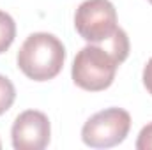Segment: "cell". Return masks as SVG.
Here are the masks:
<instances>
[{
    "mask_svg": "<svg viewBox=\"0 0 152 150\" xmlns=\"http://www.w3.org/2000/svg\"><path fill=\"white\" fill-rule=\"evenodd\" d=\"M66 48L62 41L48 32H36L25 39L18 51V67L34 81H46L64 67Z\"/></svg>",
    "mask_w": 152,
    "mask_h": 150,
    "instance_id": "1",
    "label": "cell"
},
{
    "mask_svg": "<svg viewBox=\"0 0 152 150\" xmlns=\"http://www.w3.org/2000/svg\"><path fill=\"white\" fill-rule=\"evenodd\" d=\"M120 64L122 60L110 50L106 42L104 46L90 42L78 51L73 62V81L80 88L88 92L104 90L113 83L117 67Z\"/></svg>",
    "mask_w": 152,
    "mask_h": 150,
    "instance_id": "2",
    "label": "cell"
},
{
    "mask_svg": "<svg viewBox=\"0 0 152 150\" xmlns=\"http://www.w3.org/2000/svg\"><path fill=\"white\" fill-rule=\"evenodd\" d=\"M131 129V117L122 108H108L92 115L83 129L81 140L92 149H110L122 143Z\"/></svg>",
    "mask_w": 152,
    "mask_h": 150,
    "instance_id": "3",
    "label": "cell"
},
{
    "mask_svg": "<svg viewBox=\"0 0 152 150\" xmlns=\"http://www.w3.org/2000/svg\"><path fill=\"white\" fill-rule=\"evenodd\" d=\"M76 32L92 44L104 42L118 30L117 11L110 0H85L75 14Z\"/></svg>",
    "mask_w": 152,
    "mask_h": 150,
    "instance_id": "4",
    "label": "cell"
},
{
    "mask_svg": "<svg viewBox=\"0 0 152 150\" xmlns=\"http://www.w3.org/2000/svg\"><path fill=\"white\" fill-rule=\"evenodd\" d=\"M50 120L37 110L20 113L12 124V147L16 150H42L50 143Z\"/></svg>",
    "mask_w": 152,
    "mask_h": 150,
    "instance_id": "5",
    "label": "cell"
},
{
    "mask_svg": "<svg viewBox=\"0 0 152 150\" xmlns=\"http://www.w3.org/2000/svg\"><path fill=\"white\" fill-rule=\"evenodd\" d=\"M14 37H16V23H14V20L7 12L0 11V53L9 50V46L12 44Z\"/></svg>",
    "mask_w": 152,
    "mask_h": 150,
    "instance_id": "6",
    "label": "cell"
},
{
    "mask_svg": "<svg viewBox=\"0 0 152 150\" xmlns=\"http://www.w3.org/2000/svg\"><path fill=\"white\" fill-rule=\"evenodd\" d=\"M14 99H16L14 85L11 83L9 78L0 74V115H4V113L12 106Z\"/></svg>",
    "mask_w": 152,
    "mask_h": 150,
    "instance_id": "7",
    "label": "cell"
},
{
    "mask_svg": "<svg viewBox=\"0 0 152 150\" xmlns=\"http://www.w3.org/2000/svg\"><path fill=\"white\" fill-rule=\"evenodd\" d=\"M136 149L138 150H152V122L147 124L140 131L138 140H136Z\"/></svg>",
    "mask_w": 152,
    "mask_h": 150,
    "instance_id": "8",
    "label": "cell"
},
{
    "mask_svg": "<svg viewBox=\"0 0 152 150\" xmlns=\"http://www.w3.org/2000/svg\"><path fill=\"white\" fill-rule=\"evenodd\" d=\"M143 85H145L147 92L152 95V58L147 62V66L143 69Z\"/></svg>",
    "mask_w": 152,
    "mask_h": 150,
    "instance_id": "9",
    "label": "cell"
},
{
    "mask_svg": "<svg viewBox=\"0 0 152 150\" xmlns=\"http://www.w3.org/2000/svg\"><path fill=\"white\" fill-rule=\"evenodd\" d=\"M0 149H2V143H0Z\"/></svg>",
    "mask_w": 152,
    "mask_h": 150,
    "instance_id": "10",
    "label": "cell"
},
{
    "mask_svg": "<svg viewBox=\"0 0 152 150\" xmlns=\"http://www.w3.org/2000/svg\"><path fill=\"white\" fill-rule=\"evenodd\" d=\"M149 2H151V4H152V0H149Z\"/></svg>",
    "mask_w": 152,
    "mask_h": 150,
    "instance_id": "11",
    "label": "cell"
}]
</instances>
